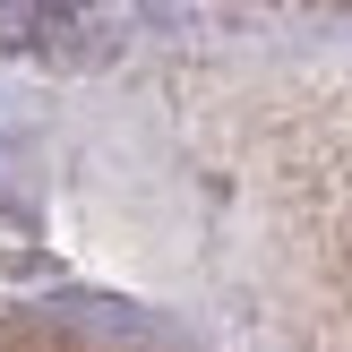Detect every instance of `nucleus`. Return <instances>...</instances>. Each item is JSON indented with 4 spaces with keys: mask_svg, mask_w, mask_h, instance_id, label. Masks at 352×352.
Wrapping results in <instances>:
<instances>
[{
    "mask_svg": "<svg viewBox=\"0 0 352 352\" xmlns=\"http://www.w3.org/2000/svg\"><path fill=\"white\" fill-rule=\"evenodd\" d=\"M0 352H138V344L95 336V327H60V318H0Z\"/></svg>",
    "mask_w": 352,
    "mask_h": 352,
    "instance_id": "nucleus-1",
    "label": "nucleus"
}]
</instances>
